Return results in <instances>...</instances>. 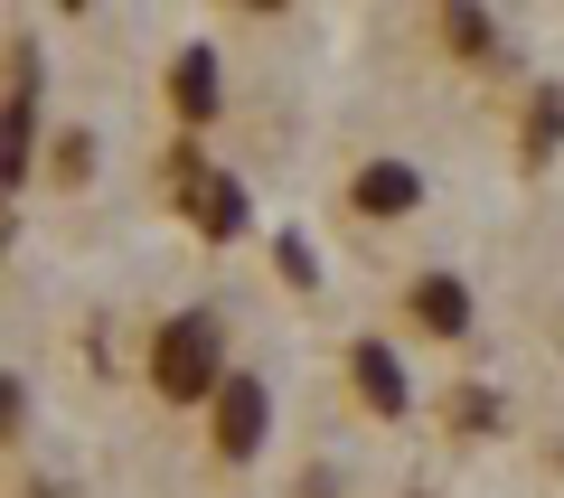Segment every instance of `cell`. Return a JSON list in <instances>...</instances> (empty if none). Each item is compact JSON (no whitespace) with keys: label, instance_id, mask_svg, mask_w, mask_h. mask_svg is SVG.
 I'll list each match as a JSON object with an SVG mask.
<instances>
[{"label":"cell","instance_id":"obj_4","mask_svg":"<svg viewBox=\"0 0 564 498\" xmlns=\"http://www.w3.org/2000/svg\"><path fill=\"white\" fill-rule=\"evenodd\" d=\"M339 198H348V217H367V226H395V217H414V207L433 198V180H423L414 160H358Z\"/></svg>","mask_w":564,"mask_h":498},{"label":"cell","instance_id":"obj_13","mask_svg":"<svg viewBox=\"0 0 564 498\" xmlns=\"http://www.w3.org/2000/svg\"><path fill=\"white\" fill-rule=\"evenodd\" d=\"M29 423V377H10V367H0V442L20 433Z\"/></svg>","mask_w":564,"mask_h":498},{"label":"cell","instance_id":"obj_8","mask_svg":"<svg viewBox=\"0 0 564 498\" xmlns=\"http://www.w3.org/2000/svg\"><path fill=\"white\" fill-rule=\"evenodd\" d=\"M170 113H180L188 132L217 122V47H207V39H188L180 57H170Z\"/></svg>","mask_w":564,"mask_h":498},{"label":"cell","instance_id":"obj_11","mask_svg":"<svg viewBox=\"0 0 564 498\" xmlns=\"http://www.w3.org/2000/svg\"><path fill=\"white\" fill-rule=\"evenodd\" d=\"M47 180H57V188H85V180H95V132H57V151H47Z\"/></svg>","mask_w":564,"mask_h":498},{"label":"cell","instance_id":"obj_3","mask_svg":"<svg viewBox=\"0 0 564 498\" xmlns=\"http://www.w3.org/2000/svg\"><path fill=\"white\" fill-rule=\"evenodd\" d=\"M207 442H217L226 470L263 461V442H273V386H263L254 367H236V377L217 386V404H207Z\"/></svg>","mask_w":564,"mask_h":498},{"label":"cell","instance_id":"obj_9","mask_svg":"<svg viewBox=\"0 0 564 498\" xmlns=\"http://www.w3.org/2000/svg\"><path fill=\"white\" fill-rule=\"evenodd\" d=\"M555 141H564V85H536V95H527L518 160H527V170H545V160H555Z\"/></svg>","mask_w":564,"mask_h":498},{"label":"cell","instance_id":"obj_10","mask_svg":"<svg viewBox=\"0 0 564 498\" xmlns=\"http://www.w3.org/2000/svg\"><path fill=\"white\" fill-rule=\"evenodd\" d=\"M433 29H443V39H452V57H470V66H480V57H499V39H508V29L489 20V10H433Z\"/></svg>","mask_w":564,"mask_h":498},{"label":"cell","instance_id":"obj_12","mask_svg":"<svg viewBox=\"0 0 564 498\" xmlns=\"http://www.w3.org/2000/svg\"><path fill=\"white\" fill-rule=\"evenodd\" d=\"M273 263H282V282H292V292H311V282H321V273H311V245H302V236H273Z\"/></svg>","mask_w":564,"mask_h":498},{"label":"cell","instance_id":"obj_6","mask_svg":"<svg viewBox=\"0 0 564 498\" xmlns=\"http://www.w3.org/2000/svg\"><path fill=\"white\" fill-rule=\"evenodd\" d=\"M180 207H188V226H198L207 245H236L245 226H254L245 180H236V170H198V160H188V180H180Z\"/></svg>","mask_w":564,"mask_h":498},{"label":"cell","instance_id":"obj_1","mask_svg":"<svg viewBox=\"0 0 564 498\" xmlns=\"http://www.w3.org/2000/svg\"><path fill=\"white\" fill-rule=\"evenodd\" d=\"M226 377L236 367H226V320L217 311H170L151 329V396L161 404H217Z\"/></svg>","mask_w":564,"mask_h":498},{"label":"cell","instance_id":"obj_14","mask_svg":"<svg viewBox=\"0 0 564 498\" xmlns=\"http://www.w3.org/2000/svg\"><path fill=\"white\" fill-rule=\"evenodd\" d=\"M452 414H462V433H480V423H499V396H480V386H462V396H452Z\"/></svg>","mask_w":564,"mask_h":498},{"label":"cell","instance_id":"obj_5","mask_svg":"<svg viewBox=\"0 0 564 498\" xmlns=\"http://www.w3.org/2000/svg\"><path fill=\"white\" fill-rule=\"evenodd\" d=\"M348 386L377 423H414V367L395 358V339H348Z\"/></svg>","mask_w":564,"mask_h":498},{"label":"cell","instance_id":"obj_2","mask_svg":"<svg viewBox=\"0 0 564 498\" xmlns=\"http://www.w3.org/2000/svg\"><path fill=\"white\" fill-rule=\"evenodd\" d=\"M39 85H47V66H39V47H10L0 57V198H20L29 180H39Z\"/></svg>","mask_w":564,"mask_h":498},{"label":"cell","instance_id":"obj_7","mask_svg":"<svg viewBox=\"0 0 564 498\" xmlns=\"http://www.w3.org/2000/svg\"><path fill=\"white\" fill-rule=\"evenodd\" d=\"M404 320H414L423 339L462 348V339H470V320H480V301H470L462 273H414V282H404Z\"/></svg>","mask_w":564,"mask_h":498}]
</instances>
